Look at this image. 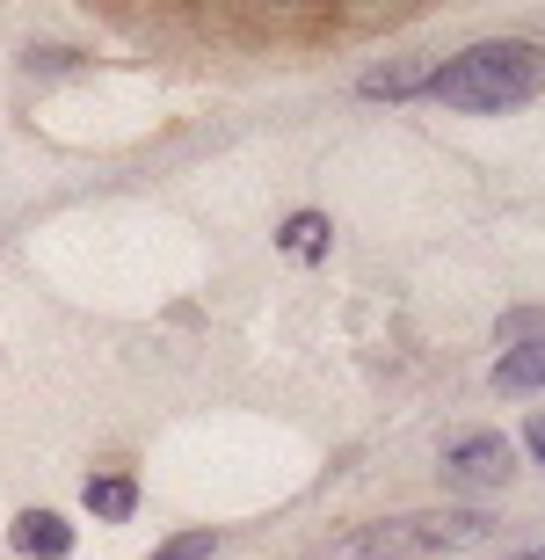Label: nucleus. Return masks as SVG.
<instances>
[{"instance_id":"7","label":"nucleus","mask_w":545,"mask_h":560,"mask_svg":"<svg viewBox=\"0 0 545 560\" xmlns=\"http://www.w3.org/2000/svg\"><path fill=\"white\" fill-rule=\"evenodd\" d=\"M218 553V532H175L168 546H153L146 560H211Z\"/></svg>"},{"instance_id":"6","label":"nucleus","mask_w":545,"mask_h":560,"mask_svg":"<svg viewBox=\"0 0 545 560\" xmlns=\"http://www.w3.org/2000/svg\"><path fill=\"white\" fill-rule=\"evenodd\" d=\"M87 510H95V517H109V524H125L131 510H139V488H131V480H117V474H95V480H87Z\"/></svg>"},{"instance_id":"2","label":"nucleus","mask_w":545,"mask_h":560,"mask_svg":"<svg viewBox=\"0 0 545 560\" xmlns=\"http://www.w3.org/2000/svg\"><path fill=\"white\" fill-rule=\"evenodd\" d=\"M495 524L481 510H429V517H386L371 532H349L342 546H328L320 560H415V553H459L481 546Z\"/></svg>"},{"instance_id":"3","label":"nucleus","mask_w":545,"mask_h":560,"mask_svg":"<svg viewBox=\"0 0 545 560\" xmlns=\"http://www.w3.org/2000/svg\"><path fill=\"white\" fill-rule=\"evenodd\" d=\"M443 474L459 480V488H502L517 466H509V444H502V436L481 430V436H459V444L443 452Z\"/></svg>"},{"instance_id":"10","label":"nucleus","mask_w":545,"mask_h":560,"mask_svg":"<svg viewBox=\"0 0 545 560\" xmlns=\"http://www.w3.org/2000/svg\"><path fill=\"white\" fill-rule=\"evenodd\" d=\"M531 452L545 458V416H531Z\"/></svg>"},{"instance_id":"8","label":"nucleus","mask_w":545,"mask_h":560,"mask_svg":"<svg viewBox=\"0 0 545 560\" xmlns=\"http://www.w3.org/2000/svg\"><path fill=\"white\" fill-rule=\"evenodd\" d=\"M284 248H292V255H320V248H328V219H320V211L284 219Z\"/></svg>"},{"instance_id":"1","label":"nucleus","mask_w":545,"mask_h":560,"mask_svg":"<svg viewBox=\"0 0 545 560\" xmlns=\"http://www.w3.org/2000/svg\"><path fill=\"white\" fill-rule=\"evenodd\" d=\"M545 88V51L538 44H517V37H495V44H473L459 59H443L429 73V95L451 109H473V117H495V109H517Z\"/></svg>"},{"instance_id":"4","label":"nucleus","mask_w":545,"mask_h":560,"mask_svg":"<svg viewBox=\"0 0 545 560\" xmlns=\"http://www.w3.org/2000/svg\"><path fill=\"white\" fill-rule=\"evenodd\" d=\"M15 546H22V553H37V560H66V553H73V524L51 517V510H22V517H15Z\"/></svg>"},{"instance_id":"11","label":"nucleus","mask_w":545,"mask_h":560,"mask_svg":"<svg viewBox=\"0 0 545 560\" xmlns=\"http://www.w3.org/2000/svg\"><path fill=\"white\" fill-rule=\"evenodd\" d=\"M517 560H545V546H531V553H517Z\"/></svg>"},{"instance_id":"5","label":"nucleus","mask_w":545,"mask_h":560,"mask_svg":"<svg viewBox=\"0 0 545 560\" xmlns=\"http://www.w3.org/2000/svg\"><path fill=\"white\" fill-rule=\"evenodd\" d=\"M495 386H502V394H531V386H545V335L517 342V350L495 364Z\"/></svg>"},{"instance_id":"9","label":"nucleus","mask_w":545,"mask_h":560,"mask_svg":"<svg viewBox=\"0 0 545 560\" xmlns=\"http://www.w3.org/2000/svg\"><path fill=\"white\" fill-rule=\"evenodd\" d=\"M407 88H429V73H415V66H386V73L364 81V95H407Z\"/></svg>"}]
</instances>
